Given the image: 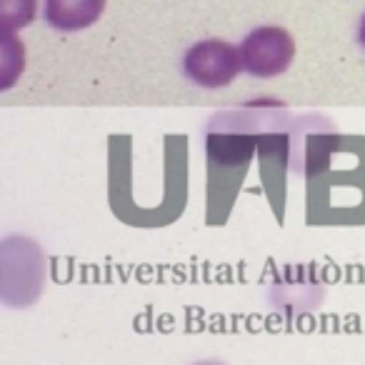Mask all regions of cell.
I'll list each match as a JSON object with an SVG mask.
<instances>
[{
	"mask_svg": "<svg viewBox=\"0 0 365 365\" xmlns=\"http://www.w3.org/2000/svg\"><path fill=\"white\" fill-rule=\"evenodd\" d=\"M295 58V41L285 28H255L240 43L243 71L255 78H275L290 68Z\"/></svg>",
	"mask_w": 365,
	"mask_h": 365,
	"instance_id": "obj_1",
	"label": "cell"
},
{
	"mask_svg": "<svg viewBox=\"0 0 365 365\" xmlns=\"http://www.w3.org/2000/svg\"><path fill=\"white\" fill-rule=\"evenodd\" d=\"M240 48L230 46L218 38L200 41L185 53L182 58V71L195 86L203 88H223L240 76Z\"/></svg>",
	"mask_w": 365,
	"mask_h": 365,
	"instance_id": "obj_2",
	"label": "cell"
},
{
	"mask_svg": "<svg viewBox=\"0 0 365 365\" xmlns=\"http://www.w3.org/2000/svg\"><path fill=\"white\" fill-rule=\"evenodd\" d=\"M106 0H46V21L61 33H76L101 21Z\"/></svg>",
	"mask_w": 365,
	"mask_h": 365,
	"instance_id": "obj_3",
	"label": "cell"
},
{
	"mask_svg": "<svg viewBox=\"0 0 365 365\" xmlns=\"http://www.w3.org/2000/svg\"><path fill=\"white\" fill-rule=\"evenodd\" d=\"M26 68V48L13 36V31H3V61H0V91H8Z\"/></svg>",
	"mask_w": 365,
	"mask_h": 365,
	"instance_id": "obj_4",
	"label": "cell"
},
{
	"mask_svg": "<svg viewBox=\"0 0 365 365\" xmlns=\"http://www.w3.org/2000/svg\"><path fill=\"white\" fill-rule=\"evenodd\" d=\"M38 11V0H0V26L3 31H21L31 26Z\"/></svg>",
	"mask_w": 365,
	"mask_h": 365,
	"instance_id": "obj_5",
	"label": "cell"
},
{
	"mask_svg": "<svg viewBox=\"0 0 365 365\" xmlns=\"http://www.w3.org/2000/svg\"><path fill=\"white\" fill-rule=\"evenodd\" d=\"M358 41H360V46L365 48V16H363V21H360V28H358Z\"/></svg>",
	"mask_w": 365,
	"mask_h": 365,
	"instance_id": "obj_6",
	"label": "cell"
}]
</instances>
